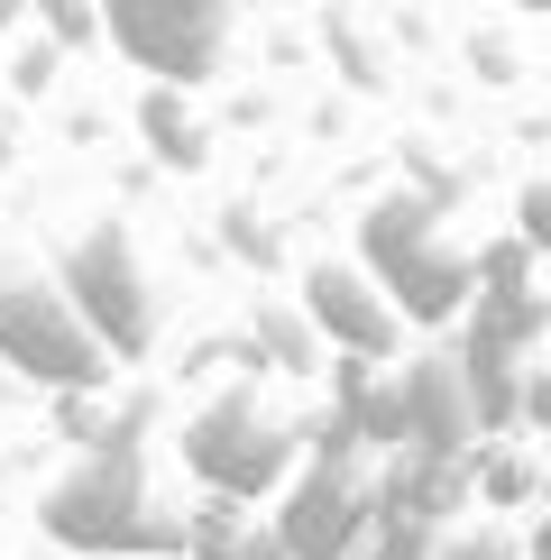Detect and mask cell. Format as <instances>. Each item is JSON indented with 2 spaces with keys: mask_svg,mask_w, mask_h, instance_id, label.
<instances>
[{
  "mask_svg": "<svg viewBox=\"0 0 551 560\" xmlns=\"http://www.w3.org/2000/svg\"><path fill=\"white\" fill-rule=\"evenodd\" d=\"M359 248H367V276L386 285V303H396L405 322H450V313L478 303V258H459L442 240V212H432L423 194H386L377 212H367Z\"/></svg>",
  "mask_w": 551,
  "mask_h": 560,
  "instance_id": "cell-1",
  "label": "cell"
},
{
  "mask_svg": "<svg viewBox=\"0 0 551 560\" xmlns=\"http://www.w3.org/2000/svg\"><path fill=\"white\" fill-rule=\"evenodd\" d=\"M0 359L37 386H65V395L110 386V349L74 313L65 276H37V267H0Z\"/></svg>",
  "mask_w": 551,
  "mask_h": 560,
  "instance_id": "cell-2",
  "label": "cell"
},
{
  "mask_svg": "<svg viewBox=\"0 0 551 560\" xmlns=\"http://www.w3.org/2000/svg\"><path fill=\"white\" fill-rule=\"evenodd\" d=\"M46 533H56L65 551H156V542H175V524H156L148 469H138L129 441H102V451L46 497Z\"/></svg>",
  "mask_w": 551,
  "mask_h": 560,
  "instance_id": "cell-3",
  "label": "cell"
},
{
  "mask_svg": "<svg viewBox=\"0 0 551 560\" xmlns=\"http://www.w3.org/2000/svg\"><path fill=\"white\" fill-rule=\"evenodd\" d=\"M184 459H194V478L212 487L230 505H258L267 487H285L294 469V432L267 423L258 395H221V405L194 413V432H184Z\"/></svg>",
  "mask_w": 551,
  "mask_h": 560,
  "instance_id": "cell-4",
  "label": "cell"
},
{
  "mask_svg": "<svg viewBox=\"0 0 551 560\" xmlns=\"http://www.w3.org/2000/svg\"><path fill=\"white\" fill-rule=\"evenodd\" d=\"M65 294H74V313L92 322V340L110 349V359H138L156 331L148 313V276H138V248L120 221H92L74 248H65Z\"/></svg>",
  "mask_w": 551,
  "mask_h": 560,
  "instance_id": "cell-5",
  "label": "cell"
},
{
  "mask_svg": "<svg viewBox=\"0 0 551 560\" xmlns=\"http://www.w3.org/2000/svg\"><path fill=\"white\" fill-rule=\"evenodd\" d=\"M102 19H110V37H120L148 74L194 83V74H212L239 0H102Z\"/></svg>",
  "mask_w": 551,
  "mask_h": 560,
  "instance_id": "cell-6",
  "label": "cell"
},
{
  "mask_svg": "<svg viewBox=\"0 0 551 560\" xmlns=\"http://www.w3.org/2000/svg\"><path fill=\"white\" fill-rule=\"evenodd\" d=\"M304 313H313V331L340 340L350 359H386V349H396V322H405L367 267H313L304 276Z\"/></svg>",
  "mask_w": 551,
  "mask_h": 560,
  "instance_id": "cell-7",
  "label": "cell"
},
{
  "mask_svg": "<svg viewBox=\"0 0 551 560\" xmlns=\"http://www.w3.org/2000/svg\"><path fill=\"white\" fill-rule=\"evenodd\" d=\"M478 432V395H469V368L459 359H423L405 368V441L413 451H459V441Z\"/></svg>",
  "mask_w": 551,
  "mask_h": 560,
  "instance_id": "cell-8",
  "label": "cell"
},
{
  "mask_svg": "<svg viewBox=\"0 0 551 560\" xmlns=\"http://www.w3.org/2000/svg\"><path fill=\"white\" fill-rule=\"evenodd\" d=\"M276 533H285V551L294 560H340L350 551V533H359V497H350V478H304L294 487V505L276 515Z\"/></svg>",
  "mask_w": 551,
  "mask_h": 560,
  "instance_id": "cell-9",
  "label": "cell"
},
{
  "mask_svg": "<svg viewBox=\"0 0 551 560\" xmlns=\"http://www.w3.org/2000/svg\"><path fill=\"white\" fill-rule=\"evenodd\" d=\"M459 368H469V395H478V423H515V405H524V377H515V349L478 331V340H469V359H459Z\"/></svg>",
  "mask_w": 551,
  "mask_h": 560,
  "instance_id": "cell-10",
  "label": "cell"
},
{
  "mask_svg": "<svg viewBox=\"0 0 551 560\" xmlns=\"http://www.w3.org/2000/svg\"><path fill=\"white\" fill-rule=\"evenodd\" d=\"M148 138H156V156H166V166H194V156H202V129H194V110L175 102V83L148 92Z\"/></svg>",
  "mask_w": 551,
  "mask_h": 560,
  "instance_id": "cell-11",
  "label": "cell"
},
{
  "mask_svg": "<svg viewBox=\"0 0 551 560\" xmlns=\"http://www.w3.org/2000/svg\"><path fill=\"white\" fill-rule=\"evenodd\" d=\"M515 221H524V248H551V184H524Z\"/></svg>",
  "mask_w": 551,
  "mask_h": 560,
  "instance_id": "cell-12",
  "label": "cell"
},
{
  "mask_svg": "<svg viewBox=\"0 0 551 560\" xmlns=\"http://www.w3.org/2000/svg\"><path fill=\"white\" fill-rule=\"evenodd\" d=\"M524 405H534L542 423H551V377H524Z\"/></svg>",
  "mask_w": 551,
  "mask_h": 560,
  "instance_id": "cell-13",
  "label": "cell"
},
{
  "mask_svg": "<svg viewBox=\"0 0 551 560\" xmlns=\"http://www.w3.org/2000/svg\"><path fill=\"white\" fill-rule=\"evenodd\" d=\"M534 560H551V524H542V533H534Z\"/></svg>",
  "mask_w": 551,
  "mask_h": 560,
  "instance_id": "cell-14",
  "label": "cell"
},
{
  "mask_svg": "<svg viewBox=\"0 0 551 560\" xmlns=\"http://www.w3.org/2000/svg\"><path fill=\"white\" fill-rule=\"evenodd\" d=\"M0 28H10V0H0Z\"/></svg>",
  "mask_w": 551,
  "mask_h": 560,
  "instance_id": "cell-15",
  "label": "cell"
},
{
  "mask_svg": "<svg viewBox=\"0 0 551 560\" xmlns=\"http://www.w3.org/2000/svg\"><path fill=\"white\" fill-rule=\"evenodd\" d=\"M524 10H551V0H524Z\"/></svg>",
  "mask_w": 551,
  "mask_h": 560,
  "instance_id": "cell-16",
  "label": "cell"
}]
</instances>
